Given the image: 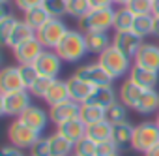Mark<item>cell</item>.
Segmentation results:
<instances>
[{"label": "cell", "mask_w": 159, "mask_h": 156, "mask_svg": "<svg viewBox=\"0 0 159 156\" xmlns=\"http://www.w3.org/2000/svg\"><path fill=\"white\" fill-rule=\"evenodd\" d=\"M58 53V56L64 62L75 64L81 58H84L88 55V45H86V34L83 30H75L69 28L67 34L64 36V40L60 41V45L54 49Z\"/></svg>", "instance_id": "obj_1"}, {"label": "cell", "mask_w": 159, "mask_h": 156, "mask_svg": "<svg viewBox=\"0 0 159 156\" xmlns=\"http://www.w3.org/2000/svg\"><path fill=\"white\" fill-rule=\"evenodd\" d=\"M98 62L109 71V75L112 79H120V77H125L129 75L131 68H133V58H129L127 55H124L122 51H118L114 45H111L109 49H105L99 56H98Z\"/></svg>", "instance_id": "obj_2"}, {"label": "cell", "mask_w": 159, "mask_h": 156, "mask_svg": "<svg viewBox=\"0 0 159 156\" xmlns=\"http://www.w3.org/2000/svg\"><path fill=\"white\" fill-rule=\"evenodd\" d=\"M114 8H92L81 21L79 30L86 32H109L114 25Z\"/></svg>", "instance_id": "obj_3"}, {"label": "cell", "mask_w": 159, "mask_h": 156, "mask_svg": "<svg viewBox=\"0 0 159 156\" xmlns=\"http://www.w3.org/2000/svg\"><path fill=\"white\" fill-rule=\"evenodd\" d=\"M32 94L28 90H13V92H0V113L4 117L19 119L32 105Z\"/></svg>", "instance_id": "obj_4"}, {"label": "cell", "mask_w": 159, "mask_h": 156, "mask_svg": "<svg viewBox=\"0 0 159 156\" xmlns=\"http://www.w3.org/2000/svg\"><path fill=\"white\" fill-rule=\"evenodd\" d=\"M67 27H66V23L62 21V19H58V17H51L43 27H39L38 30H36V38L41 41V45L45 47V49H56L58 45H60V41L64 40V36L67 34Z\"/></svg>", "instance_id": "obj_5"}, {"label": "cell", "mask_w": 159, "mask_h": 156, "mask_svg": "<svg viewBox=\"0 0 159 156\" xmlns=\"http://www.w3.org/2000/svg\"><path fill=\"white\" fill-rule=\"evenodd\" d=\"M159 145V126L155 120H144L135 126V135H133V149L139 152H148Z\"/></svg>", "instance_id": "obj_6"}, {"label": "cell", "mask_w": 159, "mask_h": 156, "mask_svg": "<svg viewBox=\"0 0 159 156\" xmlns=\"http://www.w3.org/2000/svg\"><path fill=\"white\" fill-rule=\"evenodd\" d=\"M39 137H41L39 132L32 130L30 126H26L19 119H15L10 124V128H8V141H10V145L19 147V149H32Z\"/></svg>", "instance_id": "obj_7"}, {"label": "cell", "mask_w": 159, "mask_h": 156, "mask_svg": "<svg viewBox=\"0 0 159 156\" xmlns=\"http://www.w3.org/2000/svg\"><path fill=\"white\" fill-rule=\"evenodd\" d=\"M73 75L79 77V79H83L84 83L92 85L94 89L96 87H107V85L114 83V79L109 75V71L99 62H90V64H84L81 68H77Z\"/></svg>", "instance_id": "obj_8"}, {"label": "cell", "mask_w": 159, "mask_h": 156, "mask_svg": "<svg viewBox=\"0 0 159 156\" xmlns=\"http://www.w3.org/2000/svg\"><path fill=\"white\" fill-rule=\"evenodd\" d=\"M34 66H36V70L39 71V75L49 77V79H60V71H62L64 60L58 56L56 51L45 49V51L41 53V56L34 62Z\"/></svg>", "instance_id": "obj_9"}, {"label": "cell", "mask_w": 159, "mask_h": 156, "mask_svg": "<svg viewBox=\"0 0 159 156\" xmlns=\"http://www.w3.org/2000/svg\"><path fill=\"white\" fill-rule=\"evenodd\" d=\"M11 51H13V58L17 60V64H34L41 56V53L45 51V47L34 36V38L26 40V41H23L21 45L13 47Z\"/></svg>", "instance_id": "obj_10"}, {"label": "cell", "mask_w": 159, "mask_h": 156, "mask_svg": "<svg viewBox=\"0 0 159 156\" xmlns=\"http://www.w3.org/2000/svg\"><path fill=\"white\" fill-rule=\"evenodd\" d=\"M142 43H144V40L140 36H137L133 30H129V32H114V36H112V45L118 51H122L124 55H127L129 58H135V55L139 53Z\"/></svg>", "instance_id": "obj_11"}, {"label": "cell", "mask_w": 159, "mask_h": 156, "mask_svg": "<svg viewBox=\"0 0 159 156\" xmlns=\"http://www.w3.org/2000/svg\"><path fill=\"white\" fill-rule=\"evenodd\" d=\"M79 111H81V105L73 100H67L64 104H58V105H52L49 107V117H51V122L54 126H60L71 119H77L79 117Z\"/></svg>", "instance_id": "obj_12"}, {"label": "cell", "mask_w": 159, "mask_h": 156, "mask_svg": "<svg viewBox=\"0 0 159 156\" xmlns=\"http://www.w3.org/2000/svg\"><path fill=\"white\" fill-rule=\"evenodd\" d=\"M133 62H135L137 66H142V68L159 71V45H157V43H148V41H144V43L140 45L139 53L135 55Z\"/></svg>", "instance_id": "obj_13"}, {"label": "cell", "mask_w": 159, "mask_h": 156, "mask_svg": "<svg viewBox=\"0 0 159 156\" xmlns=\"http://www.w3.org/2000/svg\"><path fill=\"white\" fill-rule=\"evenodd\" d=\"M19 120H23L26 126H30L32 130L41 134L47 128V124L51 122V117H49V111H45V109H41L38 105H30L25 113H21Z\"/></svg>", "instance_id": "obj_14"}, {"label": "cell", "mask_w": 159, "mask_h": 156, "mask_svg": "<svg viewBox=\"0 0 159 156\" xmlns=\"http://www.w3.org/2000/svg\"><path fill=\"white\" fill-rule=\"evenodd\" d=\"M127 79H131L140 89H146L148 90V89H155L157 87V83H159V71H153V70H148V68H142V66L133 64Z\"/></svg>", "instance_id": "obj_15"}, {"label": "cell", "mask_w": 159, "mask_h": 156, "mask_svg": "<svg viewBox=\"0 0 159 156\" xmlns=\"http://www.w3.org/2000/svg\"><path fill=\"white\" fill-rule=\"evenodd\" d=\"M13 90H26L21 73H19V66H6L0 71V92H13Z\"/></svg>", "instance_id": "obj_16"}, {"label": "cell", "mask_w": 159, "mask_h": 156, "mask_svg": "<svg viewBox=\"0 0 159 156\" xmlns=\"http://www.w3.org/2000/svg\"><path fill=\"white\" fill-rule=\"evenodd\" d=\"M56 132L58 134H62L67 141H71L73 145L75 143H79L83 137H86V132H88V126L81 120V119H71V120H67V122H64V124H60V126H56Z\"/></svg>", "instance_id": "obj_17"}, {"label": "cell", "mask_w": 159, "mask_h": 156, "mask_svg": "<svg viewBox=\"0 0 159 156\" xmlns=\"http://www.w3.org/2000/svg\"><path fill=\"white\" fill-rule=\"evenodd\" d=\"M146 89H140L139 85H135L131 79H125L122 85H120V90H118V98L122 104H125L129 109H137L140 98H142V92Z\"/></svg>", "instance_id": "obj_18"}, {"label": "cell", "mask_w": 159, "mask_h": 156, "mask_svg": "<svg viewBox=\"0 0 159 156\" xmlns=\"http://www.w3.org/2000/svg\"><path fill=\"white\" fill-rule=\"evenodd\" d=\"M67 89H69V98L73 102H77L79 105L86 104L90 94H92V90H94L92 85L84 83L83 79H79V77H75V75H71L67 79Z\"/></svg>", "instance_id": "obj_19"}, {"label": "cell", "mask_w": 159, "mask_h": 156, "mask_svg": "<svg viewBox=\"0 0 159 156\" xmlns=\"http://www.w3.org/2000/svg\"><path fill=\"white\" fill-rule=\"evenodd\" d=\"M120 98H118L116 89L112 85H107V87H96L92 90V94H90V98H88L86 104H94V105H99V107L107 109V107H111Z\"/></svg>", "instance_id": "obj_20"}, {"label": "cell", "mask_w": 159, "mask_h": 156, "mask_svg": "<svg viewBox=\"0 0 159 156\" xmlns=\"http://www.w3.org/2000/svg\"><path fill=\"white\" fill-rule=\"evenodd\" d=\"M133 135H135V126L131 122H122L112 126V141L120 150L133 149Z\"/></svg>", "instance_id": "obj_21"}, {"label": "cell", "mask_w": 159, "mask_h": 156, "mask_svg": "<svg viewBox=\"0 0 159 156\" xmlns=\"http://www.w3.org/2000/svg\"><path fill=\"white\" fill-rule=\"evenodd\" d=\"M45 104L49 105V107H52V105H58V104H64V102H67V100H71L69 98V89H67V81H62V79H54L52 81V85L49 87V90H47V94H45Z\"/></svg>", "instance_id": "obj_22"}, {"label": "cell", "mask_w": 159, "mask_h": 156, "mask_svg": "<svg viewBox=\"0 0 159 156\" xmlns=\"http://www.w3.org/2000/svg\"><path fill=\"white\" fill-rule=\"evenodd\" d=\"M86 45L88 53L99 56L105 49L112 45V36H109V32H86Z\"/></svg>", "instance_id": "obj_23"}, {"label": "cell", "mask_w": 159, "mask_h": 156, "mask_svg": "<svg viewBox=\"0 0 159 156\" xmlns=\"http://www.w3.org/2000/svg\"><path fill=\"white\" fill-rule=\"evenodd\" d=\"M34 36H36V30L25 19H19L17 25H15V28H13V32H11V36H10V40H8V43H6V47L13 49V47L21 45L23 41H26V40H30Z\"/></svg>", "instance_id": "obj_24"}, {"label": "cell", "mask_w": 159, "mask_h": 156, "mask_svg": "<svg viewBox=\"0 0 159 156\" xmlns=\"http://www.w3.org/2000/svg\"><path fill=\"white\" fill-rule=\"evenodd\" d=\"M140 115H152V113H159V92L155 89H148L142 92V98L135 109Z\"/></svg>", "instance_id": "obj_25"}, {"label": "cell", "mask_w": 159, "mask_h": 156, "mask_svg": "<svg viewBox=\"0 0 159 156\" xmlns=\"http://www.w3.org/2000/svg\"><path fill=\"white\" fill-rule=\"evenodd\" d=\"M49 143H51V156H73L75 145L71 141H67L62 134H58V132L51 134Z\"/></svg>", "instance_id": "obj_26"}, {"label": "cell", "mask_w": 159, "mask_h": 156, "mask_svg": "<svg viewBox=\"0 0 159 156\" xmlns=\"http://www.w3.org/2000/svg\"><path fill=\"white\" fill-rule=\"evenodd\" d=\"M86 135H88L92 141H96V143L109 141V139H112V124H111L107 119H105V120H99V122L88 126Z\"/></svg>", "instance_id": "obj_27"}, {"label": "cell", "mask_w": 159, "mask_h": 156, "mask_svg": "<svg viewBox=\"0 0 159 156\" xmlns=\"http://www.w3.org/2000/svg\"><path fill=\"white\" fill-rule=\"evenodd\" d=\"M135 17H137V15L131 13L125 6H124V8H118V10L114 12V25H112L114 32H129V30H133Z\"/></svg>", "instance_id": "obj_28"}, {"label": "cell", "mask_w": 159, "mask_h": 156, "mask_svg": "<svg viewBox=\"0 0 159 156\" xmlns=\"http://www.w3.org/2000/svg\"><path fill=\"white\" fill-rule=\"evenodd\" d=\"M79 119H81L86 126H92L99 120H105V109L94 104H83L81 111H79Z\"/></svg>", "instance_id": "obj_29"}, {"label": "cell", "mask_w": 159, "mask_h": 156, "mask_svg": "<svg viewBox=\"0 0 159 156\" xmlns=\"http://www.w3.org/2000/svg\"><path fill=\"white\" fill-rule=\"evenodd\" d=\"M64 6H66V15H69V17H73L77 21H81L92 10L88 0H66Z\"/></svg>", "instance_id": "obj_30"}, {"label": "cell", "mask_w": 159, "mask_h": 156, "mask_svg": "<svg viewBox=\"0 0 159 156\" xmlns=\"http://www.w3.org/2000/svg\"><path fill=\"white\" fill-rule=\"evenodd\" d=\"M23 19H25V21H26L34 30H38L39 27H43V25L51 19V15H49V12H47L43 6H39V8H32V10L25 12Z\"/></svg>", "instance_id": "obj_31"}, {"label": "cell", "mask_w": 159, "mask_h": 156, "mask_svg": "<svg viewBox=\"0 0 159 156\" xmlns=\"http://www.w3.org/2000/svg\"><path fill=\"white\" fill-rule=\"evenodd\" d=\"M127 109H129V107L118 100V102H114L111 107L105 109V119H107L112 126H114V124L127 122Z\"/></svg>", "instance_id": "obj_32"}, {"label": "cell", "mask_w": 159, "mask_h": 156, "mask_svg": "<svg viewBox=\"0 0 159 156\" xmlns=\"http://www.w3.org/2000/svg\"><path fill=\"white\" fill-rule=\"evenodd\" d=\"M153 13L150 15H137L135 17V25H133V32L137 36H140L142 40L148 36H153Z\"/></svg>", "instance_id": "obj_33"}, {"label": "cell", "mask_w": 159, "mask_h": 156, "mask_svg": "<svg viewBox=\"0 0 159 156\" xmlns=\"http://www.w3.org/2000/svg\"><path fill=\"white\" fill-rule=\"evenodd\" d=\"M98 152V143L92 141L88 135L83 137L79 143H75V149H73V156H96Z\"/></svg>", "instance_id": "obj_34"}, {"label": "cell", "mask_w": 159, "mask_h": 156, "mask_svg": "<svg viewBox=\"0 0 159 156\" xmlns=\"http://www.w3.org/2000/svg\"><path fill=\"white\" fill-rule=\"evenodd\" d=\"M19 66V73H21V79H23V83H25V87H26V90L36 83V79L39 77V71L36 70V66L34 64H17Z\"/></svg>", "instance_id": "obj_35"}, {"label": "cell", "mask_w": 159, "mask_h": 156, "mask_svg": "<svg viewBox=\"0 0 159 156\" xmlns=\"http://www.w3.org/2000/svg\"><path fill=\"white\" fill-rule=\"evenodd\" d=\"M125 8L135 15H150V13H153V2L152 0H129V4Z\"/></svg>", "instance_id": "obj_36"}, {"label": "cell", "mask_w": 159, "mask_h": 156, "mask_svg": "<svg viewBox=\"0 0 159 156\" xmlns=\"http://www.w3.org/2000/svg\"><path fill=\"white\" fill-rule=\"evenodd\" d=\"M52 81L54 79H49V77H43V75H39L38 79H36V83L28 89V92L34 96V98H45V94H47V90H49V87L52 85Z\"/></svg>", "instance_id": "obj_37"}, {"label": "cell", "mask_w": 159, "mask_h": 156, "mask_svg": "<svg viewBox=\"0 0 159 156\" xmlns=\"http://www.w3.org/2000/svg\"><path fill=\"white\" fill-rule=\"evenodd\" d=\"M17 17L15 15H8V17H0V36H2V41H4V45L8 43V40H10V36H11V32H13V28H15V25H17Z\"/></svg>", "instance_id": "obj_38"}, {"label": "cell", "mask_w": 159, "mask_h": 156, "mask_svg": "<svg viewBox=\"0 0 159 156\" xmlns=\"http://www.w3.org/2000/svg\"><path fill=\"white\" fill-rule=\"evenodd\" d=\"M66 0H45L43 2V8L49 12L51 17H58L62 19L66 15V6H64Z\"/></svg>", "instance_id": "obj_39"}, {"label": "cell", "mask_w": 159, "mask_h": 156, "mask_svg": "<svg viewBox=\"0 0 159 156\" xmlns=\"http://www.w3.org/2000/svg\"><path fill=\"white\" fill-rule=\"evenodd\" d=\"M30 156H51V143H49V135H41L36 145L30 149Z\"/></svg>", "instance_id": "obj_40"}, {"label": "cell", "mask_w": 159, "mask_h": 156, "mask_svg": "<svg viewBox=\"0 0 159 156\" xmlns=\"http://www.w3.org/2000/svg\"><path fill=\"white\" fill-rule=\"evenodd\" d=\"M114 154H120V149L116 147V143H114L112 139L103 141V143H98V152H96V156H114Z\"/></svg>", "instance_id": "obj_41"}, {"label": "cell", "mask_w": 159, "mask_h": 156, "mask_svg": "<svg viewBox=\"0 0 159 156\" xmlns=\"http://www.w3.org/2000/svg\"><path fill=\"white\" fill-rule=\"evenodd\" d=\"M13 2H15V8L21 10V12L25 13V12L32 10V8H39V6H43L45 0H13Z\"/></svg>", "instance_id": "obj_42"}, {"label": "cell", "mask_w": 159, "mask_h": 156, "mask_svg": "<svg viewBox=\"0 0 159 156\" xmlns=\"http://www.w3.org/2000/svg\"><path fill=\"white\" fill-rule=\"evenodd\" d=\"M2 156H25V152H23V149H19V147L6 145V147L2 149Z\"/></svg>", "instance_id": "obj_43"}, {"label": "cell", "mask_w": 159, "mask_h": 156, "mask_svg": "<svg viewBox=\"0 0 159 156\" xmlns=\"http://www.w3.org/2000/svg\"><path fill=\"white\" fill-rule=\"evenodd\" d=\"M92 8H112L114 0H88Z\"/></svg>", "instance_id": "obj_44"}, {"label": "cell", "mask_w": 159, "mask_h": 156, "mask_svg": "<svg viewBox=\"0 0 159 156\" xmlns=\"http://www.w3.org/2000/svg\"><path fill=\"white\" fill-rule=\"evenodd\" d=\"M155 19H153V36L155 38H159V15H153Z\"/></svg>", "instance_id": "obj_45"}, {"label": "cell", "mask_w": 159, "mask_h": 156, "mask_svg": "<svg viewBox=\"0 0 159 156\" xmlns=\"http://www.w3.org/2000/svg\"><path fill=\"white\" fill-rule=\"evenodd\" d=\"M144 156H159V145H155L153 149H150L148 152H144Z\"/></svg>", "instance_id": "obj_46"}, {"label": "cell", "mask_w": 159, "mask_h": 156, "mask_svg": "<svg viewBox=\"0 0 159 156\" xmlns=\"http://www.w3.org/2000/svg\"><path fill=\"white\" fill-rule=\"evenodd\" d=\"M114 4H116V6H120V8H124V6H127V4H129V0H114Z\"/></svg>", "instance_id": "obj_47"}, {"label": "cell", "mask_w": 159, "mask_h": 156, "mask_svg": "<svg viewBox=\"0 0 159 156\" xmlns=\"http://www.w3.org/2000/svg\"><path fill=\"white\" fill-rule=\"evenodd\" d=\"M153 15H159V0H153Z\"/></svg>", "instance_id": "obj_48"}, {"label": "cell", "mask_w": 159, "mask_h": 156, "mask_svg": "<svg viewBox=\"0 0 159 156\" xmlns=\"http://www.w3.org/2000/svg\"><path fill=\"white\" fill-rule=\"evenodd\" d=\"M153 120H155V124L159 126V113H155V119H153Z\"/></svg>", "instance_id": "obj_49"}, {"label": "cell", "mask_w": 159, "mask_h": 156, "mask_svg": "<svg viewBox=\"0 0 159 156\" xmlns=\"http://www.w3.org/2000/svg\"><path fill=\"white\" fill-rule=\"evenodd\" d=\"M8 2H10V0H0V4H2V6H8Z\"/></svg>", "instance_id": "obj_50"}, {"label": "cell", "mask_w": 159, "mask_h": 156, "mask_svg": "<svg viewBox=\"0 0 159 156\" xmlns=\"http://www.w3.org/2000/svg\"><path fill=\"white\" fill-rule=\"evenodd\" d=\"M114 156H120V154H114Z\"/></svg>", "instance_id": "obj_51"}, {"label": "cell", "mask_w": 159, "mask_h": 156, "mask_svg": "<svg viewBox=\"0 0 159 156\" xmlns=\"http://www.w3.org/2000/svg\"><path fill=\"white\" fill-rule=\"evenodd\" d=\"M152 2H153V0H152Z\"/></svg>", "instance_id": "obj_52"}]
</instances>
